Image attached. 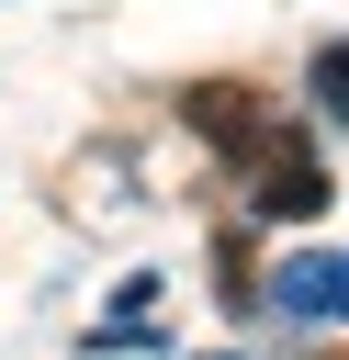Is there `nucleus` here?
Listing matches in <instances>:
<instances>
[{"instance_id":"f257e3e1","label":"nucleus","mask_w":349,"mask_h":360,"mask_svg":"<svg viewBox=\"0 0 349 360\" xmlns=\"http://www.w3.org/2000/svg\"><path fill=\"white\" fill-rule=\"evenodd\" d=\"M236 180H248V202H259V214H281V225H293V214H326V158H315V135H304V124H281V112L236 146Z\"/></svg>"},{"instance_id":"f03ea898","label":"nucleus","mask_w":349,"mask_h":360,"mask_svg":"<svg viewBox=\"0 0 349 360\" xmlns=\"http://www.w3.org/2000/svg\"><path fill=\"white\" fill-rule=\"evenodd\" d=\"M270 304H281V315H304V326L349 315V259H338V248H315V259H281V270H270Z\"/></svg>"},{"instance_id":"7ed1b4c3","label":"nucleus","mask_w":349,"mask_h":360,"mask_svg":"<svg viewBox=\"0 0 349 360\" xmlns=\"http://www.w3.org/2000/svg\"><path fill=\"white\" fill-rule=\"evenodd\" d=\"M315 112H326V124H349V45H326V56H315Z\"/></svg>"},{"instance_id":"20e7f679","label":"nucleus","mask_w":349,"mask_h":360,"mask_svg":"<svg viewBox=\"0 0 349 360\" xmlns=\"http://www.w3.org/2000/svg\"><path fill=\"white\" fill-rule=\"evenodd\" d=\"M326 360H349V349H326Z\"/></svg>"}]
</instances>
